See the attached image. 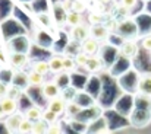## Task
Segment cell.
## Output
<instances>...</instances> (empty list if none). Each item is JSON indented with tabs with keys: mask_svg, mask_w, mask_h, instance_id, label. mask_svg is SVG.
<instances>
[{
	"mask_svg": "<svg viewBox=\"0 0 151 134\" xmlns=\"http://www.w3.org/2000/svg\"><path fill=\"white\" fill-rule=\"evenodd\" d=\"M10 48L12 52H25L28 54L29 51V43L25 37H16L10 41Z\"/></svg>",
	"mask_w": 151,
	"mask_h": 134,
	"instance_id": "277c9868",
	"label": "cell"
},
{
	"mask_svg": "<svg viewBox=\"0 0 151 134\" xmlns=\"http://www.w3.org/2000/svg\"><path fill=\"white\" fill-rule=\"evenodd\" d=\"M10 85L19 88V89H27V86H29V80H28V74L22 73V72H15L10 77Z\"/></svg>",
	"mask_w": 151,
	"mask_h": 134,
	"instance_id": "8992f818",
	"label": "cell"
},
{
	"mask_svg": "<svg viewBox=\"0 0 151 134\" xmlns=\"http://www.w3.org/2000/svg\"><path fill=\"white\" fill-rule=\"evenodd\" d=\"M28 58H27V54L25 52H12V55L9 57V63L12 67L15 69H21L27 64Z\"/></svg>",
	"mask_w": 151,
	"mask_h": 134,
	"instance_id": "7c38bea8",
	"label": "cell"
},
{
	"mask_svg": "<svg viewBox=\"0 0 151 134\" xmlns=\"http://www.w3.org/2000/svg\"><path fill=\"white\" fill-rule=\"evenodd\" d=\"M88 37H91V32H90V28L87 26H82L81 23L76 25V26H72L70 29V38L78 41V43H84Z\"/></svg>",
	"mask_w": 151,
	"mask_h": 134,
	"instance_id": "7a4b0ae2",
	"label": "cell"
},
{
	"mask_svg": "<svg viewBox=\"0 0 151 134\" xmlns=\"http://www.w3.org/2000/svg\"><path fill=\"white\" fill-rule=\"evenodd\" d=\"M7 92H9V85L6 82H0V98L6 96Z\"/></svg>",
	"mask_w": 151,
	"mask_h": 134,
	"instance_id": "83f0119b",
	"label": "cell"
},
{
	"mask_svg": "<svg viewBox=\"0 0 151 134\" xmlns=\"http://www.w3.org/2000/svg\"><path fill=\"white\" fill-rule=\"evenodd\" d=\"M32 69L38 73H43V74H47L50 72V66H49V61H44V60H38L34 63Z\"/></svg>",
	"mask_w": 151,
	"mask_h": 134,
	"instance_id": "d6986e66",
	"label": "cell"
},
{
	"mask_svg": "<svg viewBox=\"0 0 151 134\" xmlns=\"http://www.w3.org/2000/svg\"><path fill=\"white\" fill-rule=\"evenodd\" d=\"M49 66H50V72L53 73H59L63 70V57L54 55L49 60Z\"/></svg>",
	"mask_w": 151,
	"mask_h": 134,
	"instance_id": "9a60e30c",
	"label": "cell"
},
{
	"mask_svg": "<svg viewBox=\"0 0 151 134\" xmlns=\"http://www.w3.org/2000/svg\"><path fill=\"white\" fill-rule=\"evenodd\" d=\"M90 32H91V37L96 38L97 41H106L109 38V34H110L109 28L106 25H103V22L101 23H93L91 28H90Z\"/></svg>",
	"mask_w": 151,
	"mask_h": 134,
	"instance_id": "6da1fadb",
	"label": "cell"
},
{
	"mask_svg": "<svg viewBox=\"0 0 151 134\" xmlns=\"http://www.w3.org/2000/svg\"><path fill=\"white\" fill-rule=\"evenodd\" d=\"M43 118L49 123V124H54L56 123V120H57V114L56 112H53V111H50L49 108L43 112Z\"/></svg>",
	"mask_w": 151,
	"mask_h": 134,
	"instance_id": "d4e9b609",
	"label": "cell"
},
{
	"mask_svg": "<svg viewBox=\"0 0 151 134\" xmlns=\"http://www.w3.org/2000/svg\"><path fill=\"white\" fill-rule=\"evenodd\" d=\"M120 1H122V6L126 9H132L137 3V0H120Z\"/></svg>",
	"mask_w": 151,
	"mask_h": 134,
	"instance_id": "4dcf8cb0",
	"label": "cell"
},
{
	"mask_svg": "<svg viewBox=\"0 0 151 134\" xmlns=\"http://www.w3.org/2000/svg\"><path fill=\"white\" fill-rule=\"evenodd\" d=\"M0 104H1V109H3V114L4 115H10L13 112H16L18 109V104H16V99L10 98V96H3L0 98Z\"/></svg>",
	"mask_w": 151,
	"mask_h": 134,
	"instance_id": "52a82bcc",
	"label": "cell"
},
{
	"mask_svg": "<svg viewBox=\"0 0 151 134\" xmlns=\"http://www.w3.org/2000/svg\"><path fill=\"white\" fill-rule=\"evenodd\" d=\"M88 58H90V54H87V52H84V51H81V52H78V54L75 55V60H76L78 66H82V67H85Z\"/></svg>",
	"mask_w": 151,
	"mask_h": 134,
	"instance_id": "cb8c5ba5",
	"label": "cell"
},
{
	"mask_svg": "<svg viewBox=\"0 0 151 134\" xmlns=\"http://www.w3.org/2000/svg\"><path fill=\"white\" fill-rule=\"evenodd\" d=\"M100 1H109V0H100Z\"/></svg>",
	"mask_w": 151,
	"mask_h": 134,
	"instance_id": "836d02e7",
	"label": "cell"
},
{
	"mask_svg": "<svg viewBox=\"0 0 151 134\" xmlns=\"http://www.w3.org/2000/svg\"><path fill=\"white\" fill-rule=\"evenodd\" d=\"M62 92V88L56 83V82H49L43 86V95L47 98V99H53L56 96H59Z\"/></svg>",
	"mask_w": 151,
	"mask_h": 134,
	"instance_id": "8fae6325",
	"label": "cell"
},
{
	"mask_svg": "<svg viewBox=\"0 0 151 134\" xmlns=\"http://www.w3.org/2000/svg\"><path fill=\"white\" fill-rule=\"evenodd\" d=\"M137 85H138V90L141 95L151 98V74H148V73L142 74Z\"/></svg>",
	"mask_w": 151,
	"mask_h": 134,
	"instance_id": "ba28073f",
	"label": "cell"
},
{
	"mask_svg": "<svg viewBox=\"0 0 151 134\" xmlns=\"http://www.w3.org/2000/svg\"><path fill=\"white\" fill-rule=\"evenodd\" d=\"M120 52H122V55H125L126 58H134V57L138 54V45L135 44L132 40H128V41L123 43L122 48H120Z\"/></svg>",
	"mask_w": 151,
	"mask_h": 134,
	"instance_id": "30bf717a",
	"label": "cell"
},
{
	"mask_svg": "<svg viewBox=\"0 0 151 134\" xmlns=\"http://www.w3.org/2000/svg\"><path fill=\"white\" fill-rule=\"evenodd\" d=\"M78 66L76 60L75 58H70V57H63V72H72L75 70Z\"/></svg>",
	"mask_w": 151,
	"mask_h": 134,
	"instance_id": "7402d4cb",
	"label": "cell"
},
{
	"mask_svg": "<svg viewBox=\"0 0 151 134\" xmlns=\"http://www.w3.org/2000/svg\"><path fill=\"white\" fill-rule=\"evenodd\" d=\"M22 120H24V117H22L21 114H18V112H13V114L7 115V118L4 120V127H6V130L10 131V133L19 131V125H21Z\"/></svg>",
	"mask_w": 151,
	"mask_h": 134,
	"instance_id": "3957f363",
	"label": "cell"
},
{
	"mask_svg": "<svg viewBox=\"0 0 151 134\" xmlns=\"http://www.w3.org/2000/svg\"><path fill=\"white\" fill-rule=\"evenodd\" d=\"M21 92L22 89H19V88H16V86H9V92H7V96H10V98H13V99H18L19 98V95H21Z\"/></svg>",
	"mask_w": 151,
	"mask_h": 134,
	"instance_id": "484cf974",
	"label": "cell"
},
{
	"mask_svg": "<svg viewBox=\"0 0 151 134\" xmlns=\"http://www.w3.org/2000/svg\"><path fill=\"white\" fill-rule=\"evenodd\" d=\"M82 109H84V108H82L81 105L75 104V102H69V104H68V106H66V111H68L70 115H73V117H76Z\"/></svg>",
	"mask_w": 151,
	"mask_h": 134,
	"instance_id": "603a6c76",
	"label": "cell"
},
{
	"mask_svg": "<svg viewBox=\"0 0 151 134\" xmlns=\"http://www.w3.org/2000/svg\"><path fill=\"white\" fill-rule=\"evenodd\" d=\"M54 82L63 90V89H66V88H69V85H70V76H69L68 73H62V74L57 76V79H56Z\"/></svg>",
	"mask_w": 151,
	"mask_h": 134,
	"instance_id": "44dd1931",
	"label": "cell"
},
{
	"mask_svg": "<svg viewBox=\"0 0 151 134\" xmlns=\"http://www.w3.org/2000/svg\"><path fill=\"white\" fill-rule=\"evenodd\" d=\"M100 41H97L96 38H93V37H88L84 43H81V50L84 51V52H87V54H90V55H94L99 50H100V45H99Z\"/></svg>",
	"mask_w": 151,
	"mask_h": 134,
	"instance_id": "9c48e42d",
	"label": "cell"
},
{
	"mask_svg": "<svg viewBox=\"0 0 151 134\" xmlns=\"http://www.w3.org/2000/svg\"><path fill=\"white\" fill-rule=\"evenodd\" d=\"M85 69H87L88 72H91V73L99 72L101 69V60L97 58V57H94V55H90V58H88V61H87V64H85Z\"/></svg>",
	"mask_w": 151,
	"mask_h": 134,
	"instance_id": "2e32d148",
	"label": "cell"
},
{
	"mask_svg": "<svg viewBox=\"0 0 151 134\" xmlns=\"http://www.w3.org/2000/svg\"><path fill=\"white\" fill-rule=\"evenodd\" d=\"M25 117L29 118V120H32V121H37V120L43 118V112H41V109H40L38 106L32 105V106H29V108L25 111Z\"/></svg>",
	"mask_w": 151,
	"mask_h": 134,
	"instance_id": "e0dca14e",
	"label": "cell"
},
{
	"mask_svg": "<svg viewBox=\"0 0 151 134\" xmlns=\"http://www.w3.org/2000/svg\"><path fill=\"white\" fill-rule=\"evenodd\" d=\"M49 123L44 118L34 121V133H49Z\"/></svg>",
	"mask_w": 151,
	"mask_h": 134,
	"instance_id": "ac0fdd59",
	"label": "cell"
},
{
	"mask_svg": "<svg viewBox=\"0 0 151 134\" xmlns=\"http://www.w3.org/2000/svg\"><path fill=\"white\" fill-rule=\"evenodd\" d=\"M150 58H151V50H150Z\"/></svg>",
	"mask_w": 151,
	"mask_h": 134,
	"instance_id": "e575fe53",
	"label": "cell"
},
{
	"mask_svg": "<svg viewBox=\"0 0 151 134\" xmlns=\"http://www.w3.org/2000/svg\"><path fill=\"white\" fill-rule=\"evenodd\" d=\"M19 133H34V121L25 117L19 125Z\"/></svg>",
	"mask_w": 151,
	"mask_h": 134,
	"instance_id": "ffe728a7",
	"label": "cell"
},
{
	"mask_svg": "<svg viewBox=\"0 0 151 134\" xmlns=\"http://www.w3.org/2000/svg\"><path fill=\"white\" fill-rule=\"evenodd\" d=\"M44 76L43 73L35 72L34 69L28 73V80H29V86H41L44 83Z\"/></svg>",
	"mask_w": 151,
	"mask_h": 134,
	"instance_id": "5bb4252c",
	"label": "cell"
},
{
	"mask_svg": "<svg viewBox=\"0 0 151 134\" xmlns=\"http://www.w3.org/2000/svg\"><path fill=\"white\" fill-rule=\"evenodd\" d=\"M104 21V18H103V15L100 13H93V15H90V23L93 25V23H101Z\"/></svg>",
	"mask_w": 151,
	"mask_h": 134,
	"instance_id": "4316f807",
	"label": "cell"
},
{
	"mask_svg": "<svg viewBox=\"0 0 151 134\" xmlns=\"http://www.w3.org/2000/svg\"><path fill=\"white\" fill-rule=\"evenodd\" d=\"M82 22V16H81V12H78V10H73V9H70L69 12H68V15H66V23L72 28V26H76V25H79Z\"/></svg>",
	"mask_w": 151,
	"mask_h": 134,
	"instance_id": "4fadbf2b",
	"label": "cell"
},
{
	"mask_svg": "<svg viewBox=\"0 0 151 134\" xmlns=\"http://www.w3.org/2000/svg\"><path fill=\"white\" fill-rule=\"evenodd\" d=\"M72 9H73V10H78V12H82V10L85 9V6H84L81 1L73 0V1H72Z\"/></svg>",
	"mask_w": 151,
	"mask_h": 134,
	"instance_id": "f1b7e54d",
	"label": "cell"
},
{
	"mask_svg": "<svg viewBox=\"0 0 151 134\" xmlns=\"http://www.w3.org/2000/svg\"><path fill=\"white\" fill-rule=\"evenodd\" d=\"M142 47L150 51L151 50V37H145V38L142 40Z\"/></svg>",
	"mask_w": 151,
	"mask_h": 134,
	"instance_id": "1f68e13d",
	"label": "cell"
},
{
	"mask_svg": "<svg viewBox=\"0 0 151 134\" xmlns=\"http://www.w3.org/2000/svg\"><path fill=\"white\" fill-rule=\"evenodd\" d=\"M4 114H3V109H1V104H0V120H1V117H3Z\"/></svg>",
	"mask_w": 151,
	"mask_h": 134,
	"instance_id": "d6a6232c",
	"label": "cell"
},
{
	"mask_svg": "<svg viewBox=\"0 0 151 134\" xmlns=\"http://www.w3.org/2000/svg\"><path fill=\"white\" fill-rule=\"evenodd\" d=\"M66 106H68V104H66V99L63 98V96H56V98H53L50 99V102H49V105H47V108L53 111V112H56L57 115H60V114H63L65 111H66Z\"/></svg>",
	"mask_w": 151,
	"mask_h": 134,
	"instance_id": "5b68a950",
	"label": "cell"
},
{
	"mask_svg": "<svg viewBox=\"0 0 151 134\" xmlns=\"http://www.w3.org/2000/svg\"><path fill=\"white\" fill-rule=\"evenodd\" d=\"M49 133H51V134L62 133V128H60V125H57V124L54 123V124H50V125H49Z\"/></svg>",
	"mask_w": 151,
	"mask_h": 134,
	"instance_id": "f546056e",
	"label": "cell"
}]
</instances>
